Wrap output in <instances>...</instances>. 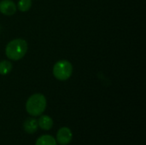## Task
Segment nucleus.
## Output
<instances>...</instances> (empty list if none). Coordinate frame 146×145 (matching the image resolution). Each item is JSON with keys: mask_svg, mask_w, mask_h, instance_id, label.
<instances>
[{"mask_svg": "<svg viewBox=\"0 0 146 145\" xmlns=\"http://www.w3.org/2000/svg\"><path fill=\"white\" fill-rule=\"evenodd\" d=\"M27 51V44L24 39L16 38L10 41L5 49L7 57L13 61L21 60Z\"/></svg>", "mask_w": 146, "mask_h": 145, "instance_id": "f257e3e1", "label": "nucleus"}, {"mask_svg": "<svg viewBox=\"0 0 146 145\" xmlns=\"http://www.w3.org/2000/svg\"><path fill=\"white\" fill-rule=\"evenodd\" d=\"M46 98L43 94H33L27 101V112L33 116L41 115L46 109Z\"/></svg>", "mask_w": 146, "mask_h": 145, "instance_id": "f03ea898", "label": "nucleus"}, {"mask_svg": "<svg viewBox=\"0 0 146 145\" xmlns=\"http://www.w3.org/2000/svg\"><path fill=\"white\" fill-rule=\"evenodd\" d=\"M73 73V66L67 60L58 61L53 67V74L58 80L68 79Z\"/></svg>", "mask_w": 146, "mask_h": 145, "instance_id": "7ed1b4c3", "label": "nucleus"}, {"mask_svg": "<svg viewBox=\"0 0 146 145\" xmlns=\"http://www.w3.org/2000/svg\"><path fill=\"white\" fill-rule=\"evenodd\" d=\"M73 138L72 132L68 127H62L58 130L56 134V140L57 143L61 145L68 144Z\"/></svg>", "mask_w": 146, "mask_h": 145, "instance_id": "20e7f679", "label": "nucleus"}, {"mask_svg": "<svg viewBox=\"0 0 146 145\" xmlns=\"http://www.w3.org/2000/svg\"><path fill=\"white\" fill-rule=\"evenodd\" d=\"M0 12L5 15H13L16 12V5L12 0H2L0 2Z\"/></svg>", "mask_w": 146, "mask_h": 145, "instance_id": "39448f33", "label": "nucleus"}, {"mask_svg": "<svg viewBox=\"0 0 146 145\" xmlns=\"http://www.w3.org/2000/svg\"><path fill=\"white\" fill-rule=\"evenodd\" d=\"M38 121L33 118H28L23 123V128L26 131V132L29 134L34 133L38 130Z\"/></svg>", "mask_w": 146, "mask_h": 145, "instance_id": "423d86ee", "label": "nucleus"}, {"mask_svg": "<svg viewBox=\"0 0 146 145\" xmlns=\"http://www.w3.org/2000/svg\"><path fill=\"white\" fill-rule=\"evenodd\" d=\"M38 126L42 129V130H50L53 126V121L52 119L48 116V115H42L38 120Z\"/></svg>", "mask_w": 146, "mask_h": 145, "instance_id": "0eeeda50", "label": "nucleus"}, {"mask_svg": "<svg viewBox=\"0 0 146 145\" xmlns=\"http://www.w3.org/2000/svg\"><path fill=\"white\" fill-rule=\"evenodd\" d=\"M35 145H56V141L50 135H43L37 139Z\"/></svg>", "mask_w": 146, "mask_h": 145, "instance_id": "6e6552de", "label": "nucleus"}, {"mask_svg": "<svg viewBox=\"0 0 146 145\" xmlns=\"http://www.w3.org/2000/svg\"><path fill=\"white\" fill-rule=\"evenodd\" d=\"M12 64L9 61H1L0 62V74L1 75H7L12 70Z\"/></svg>", "mask_w": 146, "mask_h": 145, "instance_id": "1a4fd4ad", "label": "nucleus"}, {"mask_svg": "<svg viewBox=\"0 0 146 145\" xmlns=\"http://www.w3.org/2000/svg\"><path fill=\"white\" fill-rule=\"evenodd\" d=\"M32 6V1L31 0H19L17 3V8L19 10L22 12H26L30 9Z\"/></svg>", "mask_w": 146, "mask_h": 145, "instance_id": "9d476101", "label": "nucleus"}]
</instances>
